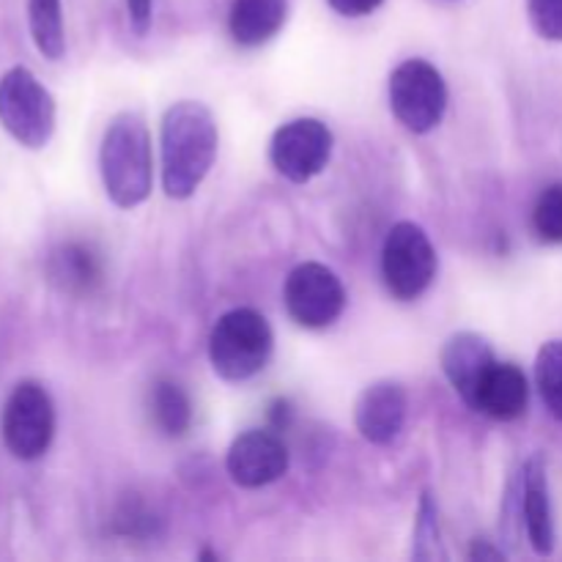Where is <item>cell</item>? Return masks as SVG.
Returning a JSON list of instances; mask_svg holds the SVG:
<instances>
[{"mask_svg":"<svg viewBox=\"0 0 562 562\" xmlns=\"http://www.w3.org/2000/svg\"><path fill=\"white\" fill-rule=\"evenodd\" d=\"M217 121L201 102H176L162 119V190L173 201H187L217 159Z\"/></svg>","mask_w":562,"mask_h":562,"instance_id":"cell-1","label":"cell"},{"mask_svg":"<svg viewBox=\"0 0 562 562\" xmlns=\"http://www.w3.org/2000/svg\"><path fill=\"white\" fill-rule=\"evenodd\" d=\"M99 170L104 192L115 206L135 209L151 195V135L140 115L126 110L110 121L99 148Z\"/></svg>","mask_w":562,"mask_h":562,"instance_id":"cell-2","label":"cell"},{"mask_svg":"<svg viewBox=\"0 0 562 562\" xmlns=\"http://www.w3.org/2000/svg\"><path fill=\"white\" fill-rule=\"evenodd\" d=\"M274 335L267 318L252 307L223 313L209 335V360L225 382H247L267 368Z\"/></svg>","mask_w":562,"mask_h":562,"instance_id":"cell-3","label":"cell"},{"mask_svg":"<svg viewBox=\"0 0 562 562\" xmlns=\"http://www.w3.org/2000/svg\"><path fill=\"white\" fill-rule=\"evenodd\" d=\"M0 124L25 148H44L55 132V99L33 71L9 69L0 77Z\"/></svg>","mask_w":562,"mask_h":562,"instance_id":"cell-4","label":"cell"},{"mask_svg":"<svg viewBox=\"0 0 562 562\" xmlns=\"http://www.w3.org/2000/svg\"><path fill=\"white\" fill-rule=\"evenodd\" d=\"M390 108L393 115L415 135L437 130L448 110V86L437 66L423 58H409L390 75Z\"/></svg>","mask_w":562,"mask_h":562,"instance_id":"cell-5","label":"cell"},{"mask_svg":"<svg viewBox=\"0 0 562 562\" xmlns=\"http://www.w3.org/2000/svg\"><path fill=\"white\" fill-rule=\"evenodd\" d=\"M382 278L390 294L412 302L431 289L437 278V250L415 223H395L382 247Z\"/></svg>","mask_w":562,"mask_h":562,"instance_id":"cell-6","label":"cell"},{"mask_svg":"<svg viewBox=\"0 0 562 562\" xmlns=\"http://www.w3.org/2000/svg\"><path fill=\"white\" fill-rule=\"evenodd\" d=\"M0 431L9 453L20 461H36L55 437V406L38 382H20L5 398Z\"/></svg>","mask_w":562,"mask_h":562,"instance_id":"cell-7","label":"cell"},{"mask_svg":"<svg viewBox=\"0 0 562 562\" xmlns=\"http://www.w3.org/2000/svg\"><path fill=\"white\" fill-rule=\"evenodd\" d=\"M285 311L300 327L327 329L344 316L346 289L338 274L316 261L291 269L283 289Z\"/></svg>","mask_w":562,"mask_h":562,"instance_id":"cell-8","label":"cell"},{"mask_svg":"<svg viewBox=\"0 0 562 562\" xmlns=\"http://www.w3.org/2000/svg\"><path fill=\"white\" fill-rule=\"evenodd\" d=\"M335 137L318 119H294L280 126L269 143L274 170L294 184H307L327 168Z\"/></svg>","mask_w":562,"mask_h":562,"instance_id":"cell-9","label":"cell"},{"mask_svg":"<svg viewBox=\"0 0 562 562\" xmlns=\"http://www.w3.org/2000/svg\"><path fill=\"white\" fill-rule=\"evenodd\" d=\"M225 470L241 488L269 486L289 472V448L274 431L252 428L234 439L225 456Z\"/></svg>","mask_w":562,"mask_h":562,"instance_id":"cell-10","label":"cell"},{"mask_svg":"<svg viewBox=\"0 0 562 562\" xmlns=\"http://www.w3.org/2000/svg\"><path fill=\"white\" fill-rule=\"evenodd\" d=\"M494 366L497 360L492 344L477 333H456L442 349L445 376L470 409L477 406V393Z\"/></svg>","mask_w":562,"mask_h":562,"instance_id":"cell-11","label":"cell"},{"mask_svg":"<svg viewBox=\"0 0 562 562\" xmlns=\"http://www.w3.org/2000/svg\"><path fill=\"white\" fill-rule=\"evenodd\" d=\"M406 393L398 382H373L360 393L355 404V423L362 439L371 445H390L406 423Z\"/></svg>","mask_w":562,"mask_h":562,"instance_id":"cell-12","label":"cell"},{"mask_svg":"<svg viewBox=\"0 0 562 562\" xmlns=\"http://www.w3.org/2000/svg\"><path fill=\"white\" fill-rule=\"evenodd\" d=\"M527 404H530V382H527L525 371L514 362H497L477 393L475 412L510 423L525 415Z\"/></svg>","mask_w":562,"mask_h":562,"instance_id":"cell-13","label":"cell"},{"mask_svg":"<svg viewBox=\"0 0 562 562\" xmlns=\"http://www.w3.org/2000/svg\"><path fill=\"white\" fill-rule=\"evenodd\" d=\"M525 525L530 547L538 554L554 552V514L552 497H549L547 464L541 456H532L525 464Z\"/></svg>","mask_w":562,"mask_h":562,"instance_id":"cell-14","label":"cell"},{"mask_svg":"<svg viewBox=\"0 0 562 562\" xmlns=\"http://www.w3.org/2000/svg\"><path fill=\"white\" fill-rule=\"evenodd\" d=\"M289 16V0H234L228 31L239 47H261L278 36Z\"/></svg>","mask_w":562,"mask_h":562,"instance_id":"cell-15","label":"cell"},{"mask_svg":"<svg viewBox=\"0 0 562 562\" xmlns=\"http://www.w3.org/2000/svg\"><path fill=\"white\" fill-rule=\"evenodd\" d=\"M47 272L55 289L71 296H88L102 285V261L91 247L80 245V241L60 245L49 256Z\"/></svg>","mask_w":562,"mask_h":562,"instance_id":"cell-16","label":"cell"},{"mask_svg":"<svg viewBox=\"0 0 562 562\" xmlns=\"http://www.w3.org/2000/svg\"><path fill=\"white\" fill-rule=\"evenodd\" d=\"M151 417L165 437H184L192 426V401L173 379H157L148 393Z\"/></svg>","mask_w":562,"mask_h":562,"instance_id":"cell-17","label":"cell"},{"mask_svg":"<svg viewBox=\"0 0 562 562\" xmlns=\"http://www.w3.org/2000/svg\"><path fill=\"white\" fill-rule=\"evenodd\" d=\"M27 22L38 53L49 60L64 58L66 33L60 0H27Z\"/></svg>","mask_w":562,"mask_h":562,"instance_id":"cell-18","label":"cell"},{"mask_svg":"<svg viewBox=\"0 0 562 562\" xmlns=\"http://www.w3.org/2000/svg\"><path fill=\"white\" fill-rule=\"evenodd\" d=\"M536 382L549 415L562 420V340H549L541 346L536 360Z\"/></svg>","mask_w":562,"mask_h":562,"instance_id":"cell-19","label":"cell"},{"mask_svg":"<svg viewBox=\"0 0 562 562\" xmlns=\"http://www.w3.org/2000/svg\"><path fill=\"white\" fill-rule=\"evenodd\" d=\"M415 560H445L442 536H439V519H437V505H434L431 492L420 497V510H417V525H415V549H412Z\"/></svg>","mask_w":562,"mask_h":562,"instance_id":"cell-20","label":"cell"},{"mask_svg":"<svg viewBox=\"0 0 562 562\" xmlns=\"http://www.w3.org/2000/svg\"><path fill=\"white\" fill-rule=\"evenodd\" d=\"M532 228H536L538 239L549 241V245H560L562 241V184L547 187L538 198L536 209H532Z\"/></svg>","mask_w":562,"mask_h":562,"instance_id":"cell-21","label":"cell"},{"mask_svg":"<svg viewBox=\"0 0 562 562\" xmlns=\"http://www.w3.org/2000/svg\"><path fill=\"white\" fill-rule=\"evenodd\" d=\"M532 27L547 42H562V0H527Z\"/></svg>","mask_w":562,"mask_h":562,"instance_id":"cell-22","label":"cell"},{"mask_svg":"<svg viewBox=\"0 0 562 562\" xmlns=\"http://www.w3.org/2000/svg\"><path fill=\"white\" fill-rule=\"evenodd\" d=\"M126 11H130L132 31L137 36H146L151 27V0H126Z\"/></svg>","mask_w":562,"mask_h":562,"instance_id":"cell-23","label":"cell"},{"mask_svg":"<svg viewBox=\"0 0 562 562\" xmlns=\"http://www.w3.org/2000/svg\"><path fill=\"white\" fill-rule=\"evenodd\" d=\"M327 3L344 16H366L373 14L384 0H327Z\"/></svg>","mask_w":562,"mask_h":562,"instance_id":"cell-24","label":"cell"},{"mask_svg":"<svg viewBox=\"0 0 562 562\" xmlns=\"http://www.w3.org/2000/svg\"><path fill=\"white\" fill-rule=\"evenodd\" d=\"M269 417H272V423H274V428H285L289 426V420H291V406H289V401H274L272 404V412H269Z\"/></svg>","mask_w":562,"mask_h":562,"instance_id":"cell-25","label":"cell"},{"mask_svg":"<svg viewBox=\"0 0 562 562\" xmlns=\"http://www.w3.org/2000/svg\"><path fill=\"white\" fill-rule=\"evenodd\" d=\"M470 560H505V554L499 552V549H492L486 541H475V547H472L470 552Z\"/></svg>","mask_w":562,"mask_h":562,"instance_id":"cell-26","label":"cell"}]
</instances>
